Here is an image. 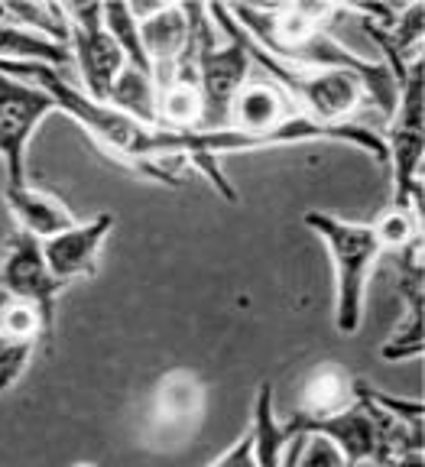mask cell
Segmentation results:
<instances>
[{"label": "cell", "instance_id": "6da1fadb", "mask_svg": "<svg viewBox=\"0 0 425 467\" xmlns=\"http://www.w3.org/2000/svg\"><path fill=\"white\" fill-rule=\"evenodd\" d=\"M234 20L247 29V36L260 49L273 56L312 68H335V72H354L367 88V98L387 117L396 110V85L393 72L383 62H367L364 56L351 52L331 36L325 23L337 14L331 4H293V7H231Z\"/></svg>", "mask_w": 425, "mask_h": 467}, {"label": "cell", "instance_id": "7a4b0ae2", "mask_svg": "<svg viewBox=\"0 0 425 467\" xmlns=\"http://www.w3.org/2000/svg\"><path fill=\"white\" fill-rule=\"evenodd\" d=\"M195 29V72L202 91V127L198 130H228L231 101L250 78L247 33L224 4H189Z\"/></svg>", "mask_w": 425, "mask_h": 467}, {"label": "cell", "instance_id": "3957f363", "mask_svg": "<svg viewBox=\"0 0 425 467\" xmlns=\"http://www.w3.org/2000/svg\"><path fill=\"white\" fill-rule=\"evenodd\" d=\"M302 221L328 247L331 266H335V328L341 335H354L364 318L367 279L383 254L380 241L370 224L345 221L328 212H306Z\"/></svg>", "mask_w": 425, "mask_h": 467}, {"label": "cell", "instance_id": "277c9868", "mask_svg": "<svg viewBox=\"0 0 425 467\" xmlns=\"http://www.w3.org/2000/svg\"><path fill=\"white\" fill-rule=\"evenodd\" d=\"M247 33V29H244ZM250 62L264 68L270 81H276L293 108L308 120L318 124H347V117L367 104V88L354 72H335V68H312V66H295L286 58L273 56V52L260 49L254 39L247 36Z\"/></svg>", "mask_w": 425, "mask_h": 467}, {"label": "cell", "instance_id": "5b68a950", "mask_svg": "<svg viewBox=\"0 0 425 467\" xmlns=\"http://www.w3.org/2000/svg\"><path fill=\"white\" fill-rule=\"evenodd\" d=\"M425 68L422 56L406 68L396 95L393 127L387 140V166L393 169V204L422 214V153H425Z\"/></svg>", "mask_w": 425, "mask_h": 467}, {"label": "cell", "instance_id": "8992f818", "mask_svg": "<svg viewBox=\"0 0 425 467\" xmlns=\"http://www.w3.org/2000/svg\"><path fill=\"white\" fill-rule=\"evenodd\" d=\"M36 85H43L46 91L56 98L62 114L72 117L75 124H81V130L88 133L104 153L114 156V162H124V166L133 169L137 150H140V143H143V137H147L150 127L137 124L133 117L120 114V110H114L110 104H101V101H95V98H88L78 85H72V78H68L62 68H46Z\"/></svg>", "mask_w": 425, "mask_h": 467}, {"label": "cell", "instance_id": "52a82bcc", "mask_svg": "<svg viewBox=\"0 0 425 467\" xmlns=\"http://www.w3.org/2000/svg\"><path fill=\"white\" fill-rule=\"evenodd\" d=\"M52 110H59V104L43 85L0 75V162L7 172V185L30 182L26 179V146Z\"/></svg>", "mask_w": 425, "mask_h": 467}, {"label": "cell", "instance_id": "ba28073f", "mask_svg": "<svg viewBox=\"0 0 425 467\" xmlns=\"http://www.w3.org/2000/svg\"><path fill=\"white\" fill-rule=\"evenodd\" d=\"M62 7L68 16V52L78 62L81 91L108 104L110 88L127 66V56L104 26L101 4H62Z\"/></svg>", "mask_w": 425, "mask_h": 467}, {"label": "cell", "instance_id": "9c48e42d", "mask_svg": "<svg viewBox=\"0 0 425 467\" xmlns=\"http://www.w3.org/2000/svg\"><path fill=\"white\" fill-rule=\"evenodd\" d=\"M0 285L14 296V299L33 306L43 315L46 328L56 331V302L66 283L52 276L49 263L43 256V241L30 237V234L16 231L7 244L4 254V266H0Z\"/></svg>", "mask_w": 425, "mask_h": 467}, {"label": "cell", "instance_id": "30bf717a", "mask_svg": "<svg viewBox=\"0 0 425 467\" xmlns=\"http://www.w3.org/2000/svg\"><path fill=\"white\" fill-rule=\"evenodd\" d=\"M396 263V285L406 302L403 321L393 328L387 344L380 348L383 360H416L422 358V241L409 244L399 254H393Z\"/></svg>", "mask_w": 425, "mask_h": 467}, {"label": "cell", "instance_id": "8fae6325", "mask_svg": "<svg viewBox=\"0 0 425 467\" xmlns=\"http://www.w3.org/2000/svg\"><path fill=\"white\" fill-rule=\"evenodd\" d=\"M110 227H114V218L110 214H98V218L78 221L68 231L43 241V256L49 263L52 276L66 285L75 283V279L95 276L98 254H101L104 241H108Z\"/></svg>", "mask_w": 425, "mask_h": 467}, {"label": "cell", "instance_id": "7c38bea8", "mask_svg": "<svg viewBox=\"0 0 425 467\" xmlns=\"http://www.w3.org/2000/svg\"><path fill=\"white\" fill-rule=\"evenodd\" d=\"M140 23V46L150 62L153 85L172 78L179 58L185 56L192 43V10L189 4H162L153 16Z\"/></svg>", "mask_w": 425, "mask_h": 467}, {"label": "cell", "instance_id": "4fadbf2b", "mask_svg": "<svg viewBox=\"0 0 425 467\" xmlns=\"http://www.w3.org/2000/svg\"><path fill=\"white\" fill-rule=\"evenodd\" d=\"M205 412V387L189 370L162 377L153 396V425L160 438H182L189 425H198Z\"/></svg>", "mask_w": 425, "mask_h": 467}, {"label": "cell", "instance_id": "5bb4252c", "mask_svg": "<svg viewBox=\"0 0 425 467\" xmlns=\"http://www.w3.org/2000/svg\"><path fill=\"white\" fill-rule=\"evenodd\" d=\"M358 393H354V377L341 364H318L316 370L302 379L299 393H295V412L289 425H306L316 419H328L341 409L354 406Z\"/></svg>", "mask_w": 425, "mask_h": 467}, {"label": "cell", "instance_id": "9a60e30c", "mask_svg": "<svg viewBox=\"0 0 425 467\" xmlns=\"http://www.w3.org/2000/svg\"><path fill=\"white\" fill-rule=\"evenodd\" d=\"M4 202H7L10 214L16 218L23 234H30L36 241H49L56 234L68 231L72 224H78L62 198H56L52 192H43L36 185H4Z\"/></svg>", "mask_w": 425, "mask_h": 467}, {"label": "cell", "instance_id": "2e32d148", "mask_svg": "<svg viewBox=\"0 0 425 467\" xmlns=\"http://www.w3.org/2000/svg\"><path fill=\"white\" fill-rule=\"evenodd\" d=\"M358 393V389H354ZM293 429V425H289ZM295 429H306V431H318L337 448V451L345 454L347 464L358 467L364 461H374L377 454V429H374V416H370V406L358 396V402L328 419H316V422H306V425H295ZM293 429V431H295Z\"/></svg>", "mask_w": 425, "mask_h": 467}, {"label": "cell", "instance_id": "e0dca14e", "mask_svg": "<svg viewBox=\"0 0 425 467\" xmlns=\"http://www.w3.org/2000/svg\"><path fill=\"white\" fill-rule=\"evenodd\" d=\"M0 58L7 62H33V66H52L66 68L72 62L68 46L52 43V39L39 36L33 29L20 26V23L0 20Z\"/></svg>", "mask_w": 425, "mask_h": 467}, {"label": "cell", "instance_id": "ac0fdd59", "mask_svg": "<svg viewBox=\"0 0 425 467\" xmlns=\"http://www.w3.org/2000/svg\"><path fill=\"white\" fill-rule=\"evenodd\" d=\"M295 431L289 422H276L273 416V387L264 383L257 389V402H254V425H250V441H254V458L260 467H279L283 464V451H286L289 438Z\"/></svg>", "mask_w": 425, "mask_h": 467}, {"label": "cell", "instance_id": "d6986e66", "mask_svg": "<svg viewBox=\"0 0 425 467\" xmlns=\"http://www.w3.org/2000/svg\"><path fill=\"white\" fill-rule=\"evenodd\" d=\"M108 104L120 114L133 117L137 124L143 127H160L156 120V85H153V75L140 72L133 66H124V72L118 75L114 88H110Z\"/></svg>", "mask_w": 425, "mask_h": 467}, {"label": "cell", "instance_id": "ffe728a7", "mask_svg": "<svg viewBox=\"0 0 425 467\" xmlns=\"http://www.w3.org/2000/svg\"><path fill=\"white\" fill-rule=\"evenodd\" d=\"M279 467H351V464H347L345 454L337 451L325 435L295 429L286 451H283V464Z\"/></svg>", "mask_w": 425, "mask_h": 467}, {"label": "cell", "instance_id": "44dd1931", "mask_svg": "<svg viewBox=\"0 0 425 467\" xmlns=\"http://www.w3.org/2000/svg\"><path fill=\"white\" fill-rule=\"evenodd\" d=\"M101 7H104V26H108L110 36L118 39L120 52L127 56V66L150 75V62L143 56V46H140V23L133 16L130 4H101Z\"/></svg>", "mask_w": 425, "mask_h": 467}, {"label": "cell", "instance_id": "7402d4cb", "mask_svg": "<svg viewBox=\"0 0 425 467\" xmlns=\"http://www.w3.org/2000/svg\"><path fill=\"white\" fill-rule=\"evenodd\" d=\"M370 227L380 241V250H389V254H399L409 244L422 241V214L396 208V204H389V212H383V218H377Z\"/></svg>", "mask_w": 425, "mask_h": 467}, {"label": "cell", "instance_id": "603a6c76", "mask_svg": "<svg viewBox=\"0 0 425 467\" xmlns=\"http://www.w3.org/2000/svg\"><path fill=\"white\" fill-rule=\"evenodd\" d=\"M33 350H36V341H23V337H10L0 331V393L16 387L23 373L30 370Z\"/></svg>", "mask_w": 425, "mask_h": 467}, {"label": "cell", "instance_id": "cb8c5ba5", "mask_svg": "<svg viewBox=\"0 0 425 467\" xmlns=\"http://www.w3.org/2000/svg\"><path fill=\"white\" fill-rule=\"evenodd\" d=\"M358 389L367 396V400L374 402L377 409H383V412H389L393 419H399V422L412 425V429H422V400H399V396H389L383 393V389L370 387V383H364V379H358Z\"/></svg>", "mask_w": 425, "mask_h": 467}, {"label": "cell", "instance_id": "d4e9b609", "mask_svg": "<svg viewBox=\"0 0 425 467\" xmlns=\"http://www.w3.org/2000/svg\"><path fill=\"white\" fill-rule=\"evenodd\" d=\"M208 467H260L257 458H254V441H250V431L237 441V445H231L228 451L221 454L214 464Z\"/></svg>", "mask_w": 425, "mask_h": 467}, {"label": "cell", "instance_id": "484cf974", "mask_svg": "<svg viewBox=\"0 0 425 467\" xmlns=\"http://www.w3.org/2000/svg\"><path fill=\"white\" fill-rule=\"evenodd\" d=\"M358 467H422V454H406V458L396 461H364Z\"/></svg>", "mask_w": 425, "mask_h": 467}, {"label": "cell", "instance_id": "4316f807", "mask_svg": "<svg viewBox=\"0 0 425 467\" xmlns=\"http://www.w3.org/2000/svg\"><path fill=\"white\" fill-rule=\"evenodd\" d=\"M10 306H14V296H10V292L0 285V328H4V318H7Z\"/></svg>", "mask_w": 425, "mask_h": 467}, {"label": "cell", "instance_id": "83f0119b", "mask_svg": "<svg viewBox=\"0 0 425 467\" xmlns=\"http://www.w3.org/2000/svg\"><path fill=\"white\" fill-rule=\"evenodd\" d=\"M75 467H95V464H75Z\"/></svg>", "mask_w": 425, "mask_h": 467}]
</instances>
